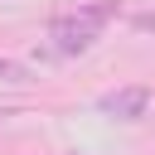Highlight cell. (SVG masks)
<instances>
[{
  "label": "cell",
  "instance_id": "6da1fadb",
  "mask_svg": "<svg viewBox=\"0 0 155 155\" xmlns=\"http://www.w3.org/2000/svg\"><path fill=\"white\" fill-rule=\"evenodd\" d=\"M48 39H53L58 53H87V48L97 44V24L82 19V15H58V19L48 24Z\"/></svg>",
  "mask_w": 155,
  "mask_h": 155
},
{
  "label": "cell",
  "instance_id": "7a4b0ae2",
  "mask_svg": "<svg viewBox=\"0 0 155 155\" xmlns=\"http://www.w3.org/2000/svg\"><path fill=\"white\" fill-rule=\"evenodd\" d=\"M102 111L107 116H116V121H140L145 111H150V87H116V92H107L102 97Z\"/></svg>",
  "mask_w": 155,
  "mask_h": 155
},
{
  "label": "cell",
  "instance_id": "3957f363",
  "mask_svg": "<svg viewBox=\"0 0 155 155\" xmlns=\"http://www.w3.org/2000/svg\"><path fill=\"white\" fill-rule=\"evenodd\" d=\"M0 82H29V68H24V63L0 58Z\"/></svg>",
  "mask_w": 155,
  "mask_h": 155
},
{
  "label": "cell",
  "instance_id": "277c9868",
  "mask_svg": "<svg viewBox=\"0 0 155 155\" xmlns=\"http://www.w3.org/2000/svg\"><path fill=\"white\" fill-rule=\"evenodd\" d=\"M5 116H15V111H10V107H0V121H5Z\"/></svg>",
  "mask_w": 155,
  "mask_h": 155
}]
</instances>
